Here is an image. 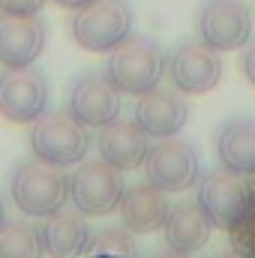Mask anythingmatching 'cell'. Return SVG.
Instances as JSON below:
<instances>
[{
  "instance_id": "obj_25",
  "label": "cell",
  "mask_w": 255,
  "mask_h": 258,
  "mask_svg": "<svg viewBox=\"0 0 255 258\" xmlns=\"http://www.w3.org/2000/svg\"><path fill=\"white\" fill-rule=\"evenodd\" d=\"M6 222V201H3V195H0V225Z\"/></svg>"
},
{
  "instance_id": "obj_7",
  "label": "cell",
  "mask_w": 255,
  "mask_h": 258,
  "mask_svg": "<svg viewBox=\"0 0 255 258\" xmlns=\"http://www.w3.org/2000/svg\"><path fill=\"white\" fill-rule=\"evenodd\" d=\"M201 210L210 216V222L222 231H228L249 207H252V189H249V177L234 174L228 168L210 171L204 177H198V198Z\"/></svg>"
},
{
  "instance_id": "obj_9",
  "label": "cell",
  "mask_w": 255,
  "mask_h": 258,
  "mask_svg": "<svg viewBox=\"0 0 255 258\" xmlns=\"http://www.w3.org/2000/svg\"><path fill=\"white\" fill-rule=\"evenodd\" d=\"M48 78L36 66H15L0 75V114L12 123H33L48 108Z\"/></svg>"
},
{
  "instance_id": "obj_10",
  "label": "cell",
  "mask_w": 255,
  "mask_h": 258,
  "mask_svg": "<svg viewBox=\"0 0 255 258\" xmlns=\"http://www.w3.org/2000/svg\"><path fill=\"white\" fill-rule=\"evenodd\" d=\"M66 111L84 126L99 129L120 117V90L105 72H84L69 87Z\"/></svg>"
},
{
  "instance_id": "obj_19",
  "label": "cell",
  "mask_w": 255,
  "mask_h": 258,
  "mask_svg": "<svg viewBox=\"0 0 255 258\" xmlns=\"http://www.w3.org/2000/svg\"><path fill=\"white\" fill-rule=\"evenodd\" d=\"M0 255H45L42 246V228L18 219L0 225Z\"/></svg>"
},
{
  "instance_id": "obj_8",
  "label": "cell",
  "mask_w": 255,
  "mask_h": 258,
  "mask_svg": "<svg viewBox=\"0 0 255 258\" xmlns=\"http://www.w3.org/2000/svg\"><path fill=\"white\" fill-rule=\"evenodd\" d=\"M144 171H147V180L165 192H183V189L195 186L201 177L195 147L189 141L174 138V135L156 138V144L147 150Z\"/></svg>"
},
{
  "instance_id": "obj_13",
  "label": "cell",
  "mask_w": 255,
  "mask_h": 258,
  "mask_svg": "<svg viewBox=\"0 0 255 258\" xmlns=\"http://www.w3.org/2000/svg\"><path fill=\"white\" fill-rule=\"evenodd\" d=\"M189 120V105L180 90L153 87L138 96L135 102V123L144 129L150 138H168L177 135Z\"/></svg>"
},
{
  "instance_id": "obj_14",
  "label": "cell",
  "mask_w": 255,
  "mask_h": 258,
  "mask_svg": "<svg viewBox=\"0 0 255 258\" xmlns=\"http://www.w3.org/2000/svg\"><path fill=\"white\" fill-rule=\"evenodd\" d=\"M210 231H213V222L201 210L198 201L171 204V210L165 216V225H162L165 246L177 255H189V252H198L201 246H207Z\"/></svg>"
},
{
  "instance_id": "obj_1",
  "label": "cell",
  "mask_w": 255,
  "mask_h": 258,
  "mask_svg": "<svg viewBox=\"0 0 255 258\" xmlns=\"http://www.w3.org/2000/svg\"><path fill=\"white\" fill-rule=\"evenodd\" d=\"M9 195L21 213L48 219L51 213L63 210L69 201V177L60 165L33 156L12 171Z\"/></svg>"
},
{
  "instance_id": "obj_16",
  "label": "cell",
  "mask_w": 255,
  "mask_h": 258,
  "mask_svg": "<svg viewBox=\"0 0 255 258\" xmlns=\"http://www.w3.org/2000/svg\"><path fill=\"white\" fill-rule=\"evenodd\" d=\"M120 219L129 231L135 234H150V231H162L165 225V216L171 210V201L168 192L153 186L150 180L147 183H135L129 186L123 198H120Z\"/></svg>"
},
{
  "instance_id": "obj_12",
  "label": "cell",
  "mask_w": 255,
  "mask_h": 258,
  "mask_svg": "<svg viewBox=\"0 0 255 258\" xmlns=\"http://www.w3.org/2000/svg\"><path fill=\"white\" fill-rule=\"evenodd\" d=\"M45 51V24L39 15H12L0 12V63L33 66Z\"/></svg>"
},
{
  "instance_id": "obj_24",
  "label": "cell",
  "mask_w": 255,
  "mask_h": 258,
  "mask_svg": "<svg viewBox=\"0 0 255 258\" xmlns=\"http://www.w3.org/2000/svg\"><path fill=\"white\" fill-rule=\"evenodd\" d=\"M57 6H66V9H78V6H84L87 0H54Z\"/></svg>"
},
{
  "instance_id": "obj_21",
  "label": "cell",
  "mask_w": 255,
  "mask_h": 258,
  "mask_svg": "<svg viewBox=\"0 0 255 258\" xmlns=\"http://www.w3.org/2000/svg\"><path fill=\"white\" fill-rule=\"evenodd\" d=\"M228 246L237 255H255V207H249L231 228H228Z\"/></svg>"
},
{
  "instance_id": "obj_2",
  "label": "cell",
  "mask_w": 255,
  "mask_h": 258,
  "mask_svg": "<svg viewBox=\"0 0 255 258\" xmlns=\"http://www.w3.org/2000/svg\"><path fill=\"white\" fill-rule=\"evenodd\" d=\"M165 72H168V57L162 54L159 42L132 36V33L108 51V60H105V75L120 93H129V96H141L159 87Z\"/></svg>"
},
{
  "instance_id": "obj_17",
  "label": "cell",
  "mask_w": 255,
  "mask_h": 258,
  "mask_svg": "<svg viewBox=\"0 0 255 258\" xmlns=\"http://www.w3.org/2000/svg\"><path fill=\"white\" fill-rule=\"evenodd\" d=\"M219 165L249 177L255 174V117H231L216 135Z\"/></svg>"
},
{
  "instance_id": "obj_20",
  "label": "cell",
  "mask_w": 255,
  "mask_h": 258,
  "mask_svg": "<svg viewBox=\"0 0 255 258\" xmlns=\"http://www.w3.org/2000/svg\"><path fill=\"white\" fill-rule=\"evenodd\" d=\"M132 252H138L135 237H129L126 231H117V228H102L90 234L84 246V255H132Z\"/></svg>"
},
{
  "instance_id": "obj_5",
  "label": "cell",
  "mask_w": 255,
  "mask_h": 258,
  "mask_svg": "<svg viewBox=\"0 0 255 258\" xmlns=\"http://www.w3.org/2000/svg\"><path fill=\"white\" fill-rule=\"evenodd\" d=\"M255 15L243 0H204L195 15V33L216 51H237L252 39Z\"/></svg>"
},
{
  "instance_id": "obj_23",
  "label": "cell",
  "mask_w": 255,
  "mask_h": 258,
  "mask_svg": "<svg viewBox=\"0 0 255 258\" xmlns=\"http://www.w3.org/2000/svg\"><path fill=\"white\" fill-rule=\"evenodd\" d=\"M240 69L246 75V81L255 87V42H246L243 45V57H240Z\"/></svg>"
},
{
  "instance_id": "obj_18",
  "label": "cell",
  "mask_w": 255,
  "mask_h": 258,
  "mask_svg": "<svg viewBox=\"0 0 255 258\" xmlns=\"http://www.w3.org/2000/svg\"><path fill=\"white\" fill-rule=\"evenodd\" d=\"M93 228L87 225L81 210H57L42 225L45 255H81Z\"/></svg>"
},
{
  "instance_id": "obj_11",
  "label": "cell",
  "mask_w": 255,
  "mask_h": 258,
  "mask_svg": "<svg viewBox=\"0 0 255 258\" xmlns=\"http://www.w3.org/2000/svg\"><path fill=\"white\" fill-rule=\"evenodd\" d=\"M168 75L180 93H207L222 78V57L201 39L180 42L168 57Z\"/></svg>"
},
{
  "instance_id": "obj_6",
  "label": "cell",
  "mask_w": 255,
  "mask_h": 258,
  "mask_svg": "<svg viewBox=\"0 0 255 258\" xmlns=\"http://www.w3.org/2000/svg\"><path fill=\"white\" fill-rule=\"evenodd\" d=\"M126 192V180L117 165L108 159H90L78 165V171L69 177V198L75 210L84 216H108L120 207V198Z\"/></svg>"
},
{
  "instance_id": "obj_15",
  "label": "cell",
  "mask_w": 255,
  "mask_h": 258,
  "mask_svg": "<svg viewBox=\"0 0 255 258\" xmlns=\"http://www.w3.org/2000/svg\"><path fill=\"white\" fill-rule=\"evenodd\" d=\"M147 132L132 120H111L105 126H99V138H96V147L102 153V159H108L111 165H117L120 171H132L138 165H144L147 159Z\"/></svg>"
},
{
  "instance_id": "obj_22",
  "label": "cell",
  "mask_w": 255,
  "mask_h": 258,
  "mask_svg": "<svg viewBox=\"0 0 255 258\" xmlns=\"http://www.w3.org/2000/svg\"><path fill=\"white\" fill-rule=\"evenodd\" d=\"M45 6V0H0V12H12V15H39Z\"/></svg>"
},
{
  "instance_id": "obj_4",
  "label": "cell",
  "mask_w": 255,
  "mask_h": 258,
  "mask_svg": "<svg viewBox=\"0 0 255 258\" xmlns=\"http://www.w3.org/2000/svg\"><path fill=\"white\" fill-rule=\"evenodd\" d=\"M30 150L36 159H45V162H54V165H78L93 138H90V126H84L81 120H75L69 111H45L33 120L30 126Z\"/></svg>"
},
{
  "instance_id": "obj_3",
  "label": "cell",
  "mask_w": 255,
  "mask_h": 258,
  "mask_svg": "<svg viewBox=\"0 0 255 258\" xmlns=\"http://www.w3.org/2000/svg\"><path fill=\"white\" fill-rule=\"evenodd\" d=\"M69 30L78 48L108 54L132 33V6L126 0H87L75 9Z\"/></svg>"
}]
</instances>
